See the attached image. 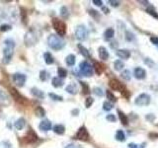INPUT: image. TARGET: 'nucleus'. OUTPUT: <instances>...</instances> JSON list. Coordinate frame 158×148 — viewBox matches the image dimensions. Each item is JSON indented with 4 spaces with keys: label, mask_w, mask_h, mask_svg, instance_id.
<instances>
[{
    "label": "nucleus",
    "mask_w": 158,
    "mask_h": 148,
    "mask_svg": "<svg viewBox=\"0 0 158 148\" xmlns=\"http://www.w3.org/2000/svg\"><path fill=\"white\" fill-rule=\"evenodd\" d=\"M15 42L12 38H7L4 42V48H3V63L7 64L11 61L12 56L14 53Z\"/></svg>",
    "instance_id": "f257e3e1"
},
{
    "label": "nucleus",
    "mask_w": 158,
    "mask_h": 148,
    "mask_svg": "<svg viewBox=\"0 0 158 148\" xmlns=\"http://www.w3.org/2000/svg\"><path fill=\"white\" fill-rule=\"evenodd\" d=\"M48 44L50 46V48L54 49V50H60L64 46V42L58 36L50 35L48 38Z\"/></svg>",
    "instance_id": "f03ea898"
},
{
    "label": "nucleus",
    "mask_w": 158,
    "mask_h": 148,
    "mask_svg": "<svg viewBox=\"0 0 158 148\" xmlns=\"http://www.w3.org/2000/svg\"><path fill=\"white\" fill-rule=\"evenodd\" d=\"M52 23V26H53V29L55 30V32H56L60 37H62V36L65 35L66 24L63 22V21L59 20V19H57V18H53Z\"/></svg>",
    "instance_id": "7ed1b4c3"
},
{
    "label": "nucleus",
    "mask_w": 158,
    "mask_h": 148,
    "mask_svg": "<svg viewBox=\"0 0 158 148\" xmlns=\"http://www.w3.org/2000/svg\"><path fill=\"white\" fill-rule=\"evenodd\" d=\"M38 40H39V36H38L37 34H36V32L33 31V30H30L29 32H27L26 35H25V38H24L25 44H26L28 46H34L35 44H37Z\"/></svg>",
    "instance_id": "20e7f679"
},
{
    "label": "nucleus",
    "mask_w": 158,
    "mask_h": 148,
    "mask_svg": "<svg viewBox=\"0 0 158 148\" xmlns=\"http://www.w3.org/2000/svg\"><path fill=\"white\" fill-rule=\"evenodd\" d=\"M79 70H80V73L83 76L90 77L93 75V67L87 61H82L79 64Z\"/></svg>",
    "instance_id": "39448f33"
},
{
    "label": "nucleus",
    "mask_w": 158,
    "mask_h": 148,
    "mask_svg": "<svg viewBox=\"0 0 158 148\" xmlns=\"http://www.w3.org/2000/svg\"><path fill=\"white\" fill-rule=\"evenodd\" d=\"M75 37L78 40H85L88 37V30L84 25L77 26L75 30Z\"/></svg>",
    "instance_id": "423d86ee"
},
{
    "label": "nucleus",
    "mask_w": 158,
    "mask_h": 148,
    "mask_svg": "<svg viewBox=\"0 0 158 148\" xmlns=\"http://www.w3.org/2000/svg\"><path fill=\"white\" fill-rule=\"evenodd\" d=\"M9 90H10V94H11V96L13 97V99L17 103H19V104H21V105H26L29 103L27 100V98H25L24 96L21 95V94L19 93L14 87H10Z\"/></svg>",
    "instance_id": "0eeeda50"
},
{
    "label": "nucleus",
    "mask_w": 158,
    "mask_h": 148,
    "mask_svg": "<svg viewBox=\"0 0 158 148\" xmlns=\"http://www.w3.org/2000/svg\"><path fill=\"white\" fill-rule=\"evenodd\" d=\"M150 103V96L147 95V94H140L139 96H137L136 99L134 100V104L137 105L139 107H143V106H147Z\"/></svg>",
    "instance_id": "6e6552de"
},
{
    "label": "nucleus",
    "mask_w": 158,
    "mask_h": 148,
    "mask_svg": "<svg viewBox=\"0 0 158 148\" xmlns=\"http://www.w3.org/2000/svg\"><path fill=\"white\" fill-rule=\"evenodd\" d=\"M75 139H78V140H81V141L89 140V132L84 125L81 126V127L77 130V132H76V134H75Z\"/></svg>",
    "instance_id": "1a4fd4ad"
},
{
    "label": "nucleus",
    "mask_w": 158,
    "mask_h": 148,
    "mask_svg": "<svg viewBox=\"0 0 158 148\" xmlns=\"http://www.w3.org/2000/svg\"><path fill=\"white\" fill-rule=\"evenodd\" d=\"M26 79H27V76L22 73H15L12 75V80L19 87L24 86L25 82H26Z\"/></svg>",
    "instance_id": "9d476101"
},
{
    "label": "nucleus",
    "mask_w": 158,
    "mask_h": 148,
    "mask_svg": "<svg viewBox=\"0 0 158 148\" xmlns=\"http://www.w3.org/2000/svg\"><path fill=\"white\" fill-rule=\"evenodd\" d=\"M37 140H38V135H37V133L32 129V128H30L26 135L23 137V141H24L25 143H28V144H31V143L36 142Z\"/></svg>",
    "instance_id": "9b49d317"
},
{
    "label": "nucleus",
    "mask_w": 158,
    "mask_h": 148,
    "mask_svg": "<svg viewBox=\"0 0 158 148\" xmlns=\"http://www.w3.org/2000/svg\"><path fill=\"white\" fill-rule=\"evenodd\" d=\"M109 86L111 89H113L114 91H119V92H123L125 89V86L121 83V81H119L118 79H112L109 82Z\"/></svg>",
    "instance_id": "f8f14e48"
},
{
    "label": "nucleus",
    "mask_w": 158,
    "mask_h": 148,
    "mask_svg": "<svg viewBox=\"0 0 158 148\" xmlns=\"http://www.w3.org/2000/svg\"><path fill=\"white\" fill-rule=\"evenodd\" d=\"M133 74H134V77H135L136 79H139V80H141V79L145 78L146 71H145L143 68H141V67H136V68H134Z\"/></svg>",
    "instance_id": "ddd939ff"
},
{
    "label": "nucleus",
    "mask_w": 158,
    "mask_h": 148,
    "mask_svg": "<svg viewBox=\"0 0 158 148\" xmlns=\"http://www.w3.org/2000/svg\"><path fill=\"white\" fill-rule=\"evenodd\" d=\"M39 128L40 130H42V131H48L52 128V123L48 119H44L39 124Z\"/></svg>",
    "instance_id": "4468645a"
},
{
    "label": "nucleus",
    "mask_w": 158,
    "mask_h": 148,
    "mask_svg": "<svg viewBox=\"0 0 158 148\" xmlns=\"http://www.w3.org/2000/svg\"><path fill=\"white\" fill-rule=\"evenodd\" d=\"M117 55L121 59H127L131 56V52L127 49H118L117 50Z\"/></svg>",
    "instance_id": "2eb2a0df"
},
{
    "label": "nucleus",
    "mask_w": 158,
    "mask_h": 148,
    "mask_svg": "<svg viewBox=\"0 0 158 148\" xmlns=\"http://www.w3.org/2000/svg\"><path fill=\"white\" fill-rule=\"evenodd\" d=\"M98 52H99V57L102 60H107L109 58V52L107 48H105L104 46H100L99 49H98Z\"/></svg>",
    "instance_id": "dca6fc26"
},
{
    "label": "nucleus",
    "mask_w": 158,
    "mask_h": 148,
    "mask_svg": "<svg viewBox=\"0 0 158 148\" xmlns=\"http://www.w3.org/2000/svg\"><path fill=\"white\" fill-rule=\"evenodd\" d=\"M65 91L69 94H72V95H75V94L78 93V87L75 83H71L69 84L67 87L65 88Z\"/></svg>",
    "instance_id": "f3484780"
},
{
    "label": "nucleus",
    "mask_w": 158,
    "mask_h": 148,
    "mask_svg": "<svg viewBox=\"0 0 158 148\" xmlns=\"http://www.w3.org/2000/svg\"><path fill=\"white\" fill-rule=\"evenodd\" d=\"M94 68H95L96 73L98 75H101L104 72L106 67L103 63H101V62H95V63H94Z\"/></svg>",
    "instance_id": "a211bd4d"
},
{
    "label": "nucleus",
    "mask_w": 158,
    "mask_h": 148,
    "mask_svg": "<svg viewBox=\"0 0 158 148\" xmlns=\"http://www.w3.org/2000/svg\"><path fill=\"white\" fill-rule=\"evenodd\" d=\"M31 93L33 94L35 97H37V98H40V99H44V92H42V90L36 88V87L32 88V89H31Z\"/></svg>",
    "instance_id": "6ab92c4d"
},
{
    "label": "nucleus",
    "mask_w": 158,
    "mask_h": 148,
    "mask_svg": "<svg viewBox=\"0 0 158 148\" xmlns=\"http://www.w3.org/2000/svg\"><path fill=\"white\" fill-rule=\"evenodd\" d=\"M25 124H26V121H25V119H23V117H20V119H18L16 121H15L14 126L18 130H21V129H23V128H24Z\"/></svg>",
    "instance_id": "aec40b11"
},
{
    "label": "nucleus",
    "mask_w": 158,
    "mask_h": 148,
    "mask_svg": "<svg viewBox=\"0 0 158 148\" xmlns=\"http://www.w3.org/2000/svg\"><path fill=\"white\" fill-rule=\"evenodd\" d=\"M114 35H115L114 29L113 28H108L105 31V33H104V38H105V40H111V38H114Z\"/></svg>",
    "instance_id": "412c9836"
},
{
    "label": "nucleus",
    "mask_w": 158,
    "mask_h": 148,
    "mask_svg": "<svg viewBox=\"0 0 158 148\" xmlns=\"http://www.w3.org/2000/svg\"><path fill=\"white\" fill-rule=\"evenodd\" d=\"M118 113H119V117L121 123H123V125H127V124L129 123V117H127V115L123 113V111H119V110H118Z\"/></svg>",
    "instance_id": "4be33fe9"
},
{
    "label": "nucleus",
    "mask_w": 158,
    "mask_h": 148,
    "mask_svg": "<svg viewBox=\"0 0 158 148\" xmlns=\"http://www.w3.org/2000/svg\"><path fill=\"white\" fill-rule=\"evenodd\" d=\"M52 84L53 87L55 88H58V87H61L63 85V81L61 78H59V77H54V78H52Z\"/></svg>",
    "instance_id": "5701e85b"
},
{
    "label": "nucleus",
    "mask_w": 158,
    "mask_h": 148,
    "mask_svg": "<svg viewBox=\"0 0 158 148\" xmlns=\"http://www.w3.org/2000/svg\"><path fill=\"white\" fill-rule=\"evenodd\" d=\"M53 131L57 134H63L65 131V127L62 124H56V125L53 126Z\"/></svg>",
    "instance_id": "b1692460"
},
{
    "label": "nucleus",
    "mask_w": 158,
    "mask_h": 148,
    "mask_svg": "<svg viewBox=\"0 0 158 148\" xmlns=\"http://www.w3.org/2000/svg\"><path fill=\"white\" fill-rule=\"evenodd\" d=\"M65 62L68 66H73L74 64H75V55H73V54L67 55L65 58Z\"/></svg>",
    "instance_id": "393cba45"
},
{
    "label": "nucleus",
    "mask_w": 158,
    "mask_h": 148,
    "mask_svg": "<svg viewBox=\"0 0 158 148\" xmlns=\"http://www.w3.org/2000/svg\"><path fill=\"white\" fill-rule=\"evenodd\" d=\"M44 61H46V64H52L54 62V58L52 55V53L50 52H46L44 54Z\"/></svg>",
    "instance_id": "a878e982"
},
{
    "label": "nucleus",
    "mask_w": 158,
    "mask_h": 148,
    "mask_svg": "<svg viewBox=\"0 0 158 148\" xmlns=\"http://www.w3.org/2000/svg\"><path fill=\"white\" fill-rule=\"evenodd\" d=\"M123 67H125V63H123L121 59H118V60H116L114 62V68L117 71H121Z\"/></svg>",
    "instance_id": "bb28decb"
},
{
    "label": "nucleus",
    "mask_w": 158,
    "mask_h": 148,
    "mask_svg": "<svg viewBox=\"0 0 158 148\" xmlns=\"http://www.w3.org/2000/svg\"><path fill=\"white\" fill-rule=\"evenodd\" d=\"M35 113L37 115V117H44V115H46V111H44V109L42 108V107L39 106V107H37V108H36Z\"/></svg>",
    "instance_id": "cd10ccee"
},
{
    "label": "nucleus",
    "mask_w": 158,
    "mask_h": 148,
    "mask_svg": "<svg viewBox=\"0 0 158 148\" xmlns=\"http://www.w3.org/2000/svg\"><path fill=\"white\" fill-rule=\"evenodd\" d=\"M146 12L148 13L149 15H151V16H153L154 18L158 19V14L156 12V10H155V8L153 7V6H148V7L146 8Z\"/></svg>",
    "instance_id": "c85d7f7f"
},
{
    "label": "nucleus",
    "mask_w": 158,
    "mask_h": 148,
    "mask_svg": "<svg viewBox=\"0 0 158 148\" xmlns=\"http://www.w3.org/2000/svg\"><path fill=\"white\" fill-rule=\"evenodd\" d=\"M115 137H116L117 140L121 141V142L125 140V133H123V130H118V131H117V133H116V136H115Z\"/></svg>",
    "instance_id": "c756f323"
},
{
    "label": "nucleus",
    "mask_w": 158,
    "mask_h": 148,
    "mask_svg": "<svg viewBox=\"0 0 158 148\" xmlns=\"http://www.w3.org/2000/svg\"><path fill=\"white\" fill-rule=\"evenodd\" d=\"M80 85L82 86V91H83V94L87 95V94L90 93V89H89V85L87 84L86 82H83V81H80Z\"/></svg>",
    "instance_id": "7c9ffc66"
},
{
    "label": "nucleus",
    "mask_w": 158,
    "mask_h": 148,
    "mask_svg": "<svg viewBox=\"0 0 158 148\" xmlns=\"http://www.w3.org/2000/svg\"><path fill=\"white\" fill-rule=\"evenodd\" d=\"M78 48H79V50H80V52H81V54L83 55L84 57H89V51H88V49H87L86 48H84L83 46H81V44H78Z\"/></svg>",
    "instance_id": "2f4dec72"
},
{
    "label": "nucleus",
    "mask_w": 158,
    "mask_h": 148,
    "mask_svg": "<svg viewBox=\"0 0 158 148\" xmlns=\"http://www.w3.org/2000/svg\"><path fill=\"white\" fill-rule=\"evenodd\" d=\"M57 74H58V77L59 78H65L67 76V71L62 67H59L57 69Z\"/></svg>",
    "instance_id": "473e14b6"
},
{
    "label": "nucleus",
    "mask_w": 158,
    "mask_h": 148,
    "mask_svg": "<svg viewBox=\"0 0 158 148\" xmlns=\"http://www.w3.org/2000/svg\"><path fill=\"white\" fill-rule=\"evenodd\" d=\"M48 77H50V74H48V71H46V70H42V71L40 72V79L42 81H46L48 79Z\"/></svg>",
    "instance_id": "72a5a7b5"
},
{
    "label": "nucleus",
    "mask_w": 158,
    "mask_h": 148,
    "mask_svg": "<svg viewBox=\"0 0 158 148\" xmlns=\"http://www.w3.org/2000/svg\"><path fill=\"white\" fill-rule=\"evenodd\" d=\"M88 12H89V14H90L91 16H92L93 18L95 19V20H99V19H100V17H101V16H100V14H99V13H98V11H96V10L90 9Z\"/></svg>",
    "instance_id": "f704fd0d"
},
{
    "label": "nucleus",
    "mask_w": 158,
    "mask_h": 148,
    "mask_svg": "<svg viewBox=\"0 0 158 148\" xmlns=\"http://www.w3.org/2000/svg\"><path fill=\"white\" fill-rule=\"evenodd\" d=\"M103 109L105 111H111L113 109V105L111 102H108V101H106V102L103 103Z\"/></svg>",
    "instance_id": "c9c22d12"
},
{
    "label": "nucleus",
    "mask_w": 158,
    "mask_h": 148,
    "mask_svg": "<svg viewBox=\"0 0 158 148\" xmlns=\"http://www.w3.org/2000/svg\"><path fill=\"white\" fill-rule=\"evenodd\" d=\"M106 95H107V98H108L110 101H113V102H116V101H117V99H116V97H115V95L110 91V90H107V91H106Z\"/></svg>",
    "instance_id": "e433bc0d"
},
{
    "label": "nucleus",
    "mask_w": 158,
    "mask_h": 148,
    "mask_svg": "<svg viewBox=\"0 0 158 148\" xmlns=\"http://www.w3.org/2000/svg\"><path fill=\"white\" fill-rule=\"evenodd\" d=\"M60 14H61V16H62L63 18H67V17L69 16V13H68V10H67V8H66L65 6H62V7H61Z\"/></svg>",
    "instance_id": "4c0bfd02"
},
{
    "label": "nucleus",
    "mask_w": 158,
    "mask_h": 148,
    "mask_svg": "<svg viewBox=\"0 0 158 148\" xmlns=\"http://www.w3.org/2000/svg\"><path fill=\"white\" fill-rule=\"evenodd\" d=\"M121 75L125 80H131V72H129V70H125V71H123Z\"/></svg>",
    "instance_id": "58836bf2"
},
{
    "label": "nucleus",
    "mask_w": 158,
    "mask_h": 148,
    "mask_svg": "<svg viewBox=\"0 0 158 148\" xmlns=\"http://www.w3.org/2000/svg\"><path fill=\"white\" fill-rule=\"evenodd\" d=\"M93 92H94V94H95V95L99 96V97L103 96V94H104V92L102 91L101 88H98V87H95V88H94V89H93Z\"/></svg>",
    "instance_id": "ea45409f"
},
{
    "label": "nucleus",
    "mask_w": 158,
    "mask_h": 148,
    "mask_svg": "<svg viewBox=\"0 0 158 148\" xmlns=\"http://www.w3.org/2000/svg\"><path fill=\"white\" fill-rule=\"evenodd\" d=\"M94 102V99L92 97H88L86 99V101H85V106H86V108H90L91 106H92Z\"/></svg>",
    "instance_id": "a19ab883"
},
{
    "label": "nucleus",
    "mask_w": 158,
    "mask_h": 148,
    "mask_svg": "<svg viewBox=\"0 0 158 148\" xmlns=\"http://www.w3.org/2000/svg\"><path fill=\"white\" fill-rule=\"evenodd\" d=\"M11 30V26L8 25V24H3L0 26V31L1 32H7Z\"/></svg>",
    "instance_id": "79ce46f5"
},
{
    "label": "nucleus",
    "mask_w": 158,
    "mask_h": 148,
    "mask_svg": "<svg viewBox=\"0 0 158 148\" xmlns=\"http://www.w3.org/2000/svg\"><path fill=\"white\" fill-rule=\"evenodd\" d=\"M48 96H50V97L52 98V100H54V101H62L63 100V98L61 97V96L55 95V94H53V93H50V94H48Z\"/></svg>",
    "instance_id": "37998d69"
},
{
    "label": "nucleus",
    "mask_w": 158,
    "mask_h": 148,
    "mask_svg": "<svg viewBox=\"0 0 158 148\" xmlns=\"http://www.w3.org/2000/svg\"><path fill=\"white\" fill-rule=\"evenodd\" d=\"M125 38H127V40H129V42H131V40H134L133 34L131 33V32H129V31H127V32H125Z\"/></svg>",
    "instance_id": "c03bdc74"
},
{
    "label": "nucleus",
    "mask_w": 158,
    "mask_h": 148,
    "mask_svg": "<svg viewBox=\"0 0 158 148\" xmlns=\"http://www.w3.org/2000/svg\"><path fill=\"white\" fill-rule=\"evenodd\" d=\"M106 119H107V121H111V123H115L117 119H116V117H115L114 115H112V113H109V115L106 117Z\"/></svg>",
    "instance_id": "a18cd8bd"
},
{
    "label": "nucleus",
    "mask_w": 158,
    "mask_h": 148,
    "mask_svg": "<svg viewBox=\"0 0 158 148\" xmlns=\"http://www.w3.org/2000/svg\"><path fill=\"white\" fill-rule=\"evenodd\" d=\"M121 95H123L125 98L129 99V96H131V93H129V90H127V88H125V89L123 90V92H121Z\"/></svg>",
    "instance_id": "49530a36"
},
{
    "label": "nucleus",
    "mask_w": 158,
    "mask_h": 148,
    "mask_svg": "<svg viewBox=\"0 0 158 148\" xmlns=\"http://www.w3.org/2000/svg\"><path fill=\"white\" fill-rule=\"evenodd\" d=\"M109 3H110L112 6H114V7H118L119 4H121V2L116 1V0H110V1H109Z\"/></svg>",
    "instance_id": "de8ad7c7"
},
{
    "label": "nucleus",
    "mask_w": 158,
    "mask_h": 148,
    "mask_svg": "<svg viewBox=\"0 0 158 148\" xmlns=\"http://www.w3.org/2000/svg\"><path fill=\"white\" fill-rule=\"evenodd\" d=\"M150 42H152L153 44H155V46H158V38L157 37H151Z\"/></svg>",
    "instance_id": "09e8293b"
},
{
    "label": "nucleus",
    "mask_w": 158,
    "mask_h": 148,
    "mask_svg": "<svg viewBox=\"0 0 158 148\" xmlns=\"http://www.w3.org/2000/svg\"><path fill=\"white\" fill-rule=\"evenodd\" d=\"M144 145H145V144H142V147H141V148H143ZM129 148H139V146H138V145L134 144V143H129Z\"/></svg>",
    "instance_id": "8fccbe9b"
},
{
    "label": "nucleus",
    "mask_w": 158,
    "mask_h": 148,
    "mask_svg": "<svg viewBox=\"0 0 158 148\" xmlns=\"http://www.w3.org/2000/svg\"><path fill=\"white\" fill-rule=\"evenodd\" d=\"M93 3L95 4L96 6H102L103 2H102L101 0H93Z\"/></svg>",
    "instance_id": "3c124183"
},
{
    "label": "nucleus",
    "mask_w": 158,
    "mask_h": 148,
    "mask_svg": "<svg viewBox=\"0 0 158 148\" xmlns=\"http://www.w3.org/2000/svg\"><path fill=\"white\" fill-rule=\"evenodd\" d=\"M65 148H82L80 145H76V144H68Z\"/></svg>",
    "instance_id": "603ef678"
},
{
    "label": "nucleus",
    "mask_w": 158,
    "mask_h": 148,
    "mask_svg": "<svg viewBox=\"0 0 158 148\" xmlns=\"http://www.w3.org/2000/svg\"><path fill=\"white\" fill-rule=\"evenodd\" d=\"M102 11L105 13V14H109V13H110V10H109L107 7H104V6H102Z\"/></svg>",
    "instance_id": "864d4df0"
},
{
    "label": "nucleus",
    "mask_w": 158,
    "mask_h": 148,
    "mask_svg": "<svg viewBox=\"0 0 158 148\" xmlns=\"http://www.w3.org/2000/svg\"><path fill=\"white\" fill-rule=\"evenodd\" d=\"M78 113H79V111H78V110H74V111H72V113H73L74 115H78Z\"/></svg>",
    "instance_id": "5fc2aeb1"
},
{
    "label": "nucleus",
    "mask_w": 158,
    "mask_h": 148,
    "mask_svg": "<svg viewBox=\"0 0 158 148\" xmlns=\"http://www.w3.org/2000/svg\"><path fill=\"white\" fill-rule=\"evenodd\" d=\"M5 148H11V146H5Z\"/></svg>",
    "instance_id": "6e6d98bb"
}]
</instances>
